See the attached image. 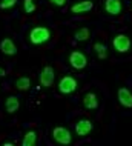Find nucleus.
Returning <instances> with one entry per match:
<instances>
[{"mask_svg": "<svg viewBox=\"0 0 132 146\" xmlns=\"http://www.w3.org/2000/svg\"><path fill=\"white\" fill-rule=\"evenodd\" d=\"M28 38L33 45H43L51 38V29L46 26H34L28 33Z\"/></svg>", "mask_w": 132, "mask_h": 146, "instance_id": "1", "label": "nucleus"}, {"mask_svg": "<svg viewBox=\"0 0 132 146\" xmlns=\"http://www.w3.org/2000/svg\"><path fill=\"white\" fill-rule=\"evenodd\" d=\"M52 139L58 145H69L72 141V135H71L69 129L63 128V126H55L52 129Z\"/></svg>", "mask_w": 132, "mask_h": 146, "instance_id": "2", "label": "nucleus"}, {"mask_svg": "<svg viewBox=\"0 0 132 146\" xmlns=\"http://www.w3.org/2000/svg\"><path fill=\"white\" fill-rule=\"evenodd\" d=\"M112 45H114V48L117 52H121V54H125V52H129L131 51V46H132V42H131V38L127 37V35L125 34H117L114 37V40H112Z\"/></svg>", "mask_w": 132, "mask_h": 146, "instance_id": "3", "label": "nucleus"}, {"mask_svg": "<svg viewBox=\"0 0 132 146\" xmlns=\"http://www.w3.org/2000/svg\"><path fill=\"white\" fill-rule=\"evenodd\" d=\"M69 65L72 66L74 69L82 71L88 66V58L82 51H72V52L69 54Z\"/></svg>", "mask_w": 132, "mask_h": 146, "instance_id": "4", "label": "nucleus"}, {"mask_svg": "<svg viewBox=\"0 0 132 146\" xmlns=\"http://www.w3.org/2000/svg\"><path fill=\"white\" fill-rule=\"evenodd\" d=\"M77 86H78V83L72 76H65L58 82V92L60 94H72L77 89Z\"/></svg>", "mask_w": 132, "mask_h": 146, "instance_id": "5", "label": "nucleus"}, {"mask_svg": "<svg viewBox=\"0 0 132 146\" xmlns=\"http://www.w3.org/2000/svg\"><path fill=\"white\" fill-rule=\"evenodd\" d=\"M54 78H55V72H54V68L49 65H46L45 68L42 69V72H40L38 76V82L40 85L43 86V88H51L54 83Z\"/></svg>", "mask_w": 132, "mask_h": 146, "instance_id": "6", "label": "nucleus"}, {"mask_svg": "<svg viewBox=\"0 0 132 146\" xmlns=\"http://www.w3.org/2000/svg\"><path fill=\"white\" fill-rule=\"evenodd\" d=\"M74 129H75V134H77L78 137H86L89 132H92L94 123L89 118H80L77 123H75Z\"/></svg>", "mask_w": 132, "mask_h": 146, "instance_id": "7", "label": "nucleus"}, {"mask_svg": "<svg viewBox=\"0 0 132 146\" xmlns=\"http://www.w3.org/2000/svg\"><path fill=\"white\" fill-rule=\"evenodd\" d=\"M105 11L109 15H120L123 11L121 0H105Z\"/></svg>", "mask_w": 132, "mask_h": 146, "instance_id": "8", "label": "nucleus"}, {"mask_svg": "<svg viewBox=\"0 0 132 146\" xmlns=\"http://www.w3.org/2000/svg\"><path fill=\"white\" fill-rule=\"evenodd\" d=\"M92 8H94V2H91V0H82V2L74 3V5L71 6V13H74V14H85V13H89Z\"/></svg>", "mask_w": 132, "mask_h": 146, "instance_id": "9", "label": "nucleus"}, {"mask_svg": "<svg viewBox=\"0 0 132 146\" xmlns=\"http://www.w3.org/2000/svg\"><path fill=\"white\" fill-rule=\"evenodd\" d=\"M117 98L120 105L125 108H132V92L127 88H120L117 92Z\"/></svg>", "mask_w": 132, "mask_h": 146, "instance_id": "10", "label": "nucleus"}, {"mask_svg": "<svg viewBox=\"0 0 132 146\" xmlns=\"http://www.w3.org/2000/svg\"><path fill=\"white\" fill-rule=\"evenodd\" d=\"M0 52L5 54V56H15L17 54V46L11 38L6 37L0 42Z\"/></svg>", "mask_w": 132, "mask_h": 146, "instance_id": "11", "label": "nucleus"}, {"mask_svg": "<svg viewBox=\"0 0 132 146\" xmlns=\"http://www.w3.org/2000/svg\"><path fill=\"white\" fill-rule=\"evenodd\" d=\"M83 106L86 109H97L98 108V98L94 92H86L83 96Z\"/></svg>", "mask_w": 132, "mask_h": 146, "instance_id": "12", "label": "nucleus"}, {"mask_svg": "<svg viewBox=\"0 0 132 146\" xmlns=\"http://www.w3.org/2000/svg\"><path fill=\"white\" fill-rule=\"evenodd\" d=\"M19 108H20V100H19L15 96H9V97L6 98V102H5V109H6L8 114L17 112Z\"/></svg>", "mask_w": 132, "mask_h": 146, "instance_id": "13", "label": "nucleus"}, {"mask_svg": "<svg viewBox=\"0 0 132 146\" xmlns=\"http://www.w3.org/2000/svg\"><path fill=\"white\" fill-rule=\"evenodd\" d=\"M15 89L17 91H22V92H25V91H29L31 88V80L28 77H19L17 80H15Z\"/></svg>", "mask_w": 132, "mask_h": 146, "instance_id": "14", "label": "nucleus"}, {"mask_svg": "<svg viewBox=\"0 0 132 146\" xmlns=\"http://www.w3.org/2000/svg\"><path fill=\"white\" fill-rule=\"evenodd\" d=\"M22 145L23 146H34V145H37V132H35V131L25 132L23 140H22Z\"/></svg>", "mask_w": 132, "mask_h": 146, "instance_id": "15", "label": "nucleus"}, {"mask_svg": "<svg viewBox=\"0 0 132 146\" xmlns=\"http://www.w3.org/2000/svg\"><path fill=\"white\" fill-rule=\"evenodd\" d=\"M89 37H91V31H89V28H86V26L78 28V29L74 33V38H75L77 42H86Z\"/></svg>", "mask_w": 132, "mask_h": 146, "instance_id": "16", "label": "nucleus"}, {"mask_svg": "<svg viewBox=\"0 0 132 146\" xmlns=\"http://www.w3.org/2000/svg\"><path fill=\"white\" fill-rule=\"evenodd\" d=\"M94 52L97 54V57L100 58V60H105V58H107V46L106 45H103V43H94Z\"/></svg>", "mask_w": 132, "mask_h": 146, "instance_id": "17", "label": "nucleus"}, {"mask_svg": "<svg viewBox=\"0 0 132 146\" xmlns=\"http://www.w3.org/2000/svg\"><path fill=\"white\" fill-rule=\"evenodd\" d=\"M35 9H37V5L34 0H23V11L26 14H34Z\"/></svg>", "mask_w": 132, "mask_h": 146, "instance_id": "18", "label": "nucleus"}, {"mask_svg": "<svg viewBox=\"0 0 132 146\" xmlns=\"http://www.w3.org/2000/svg\"><path fill=\"white\" fill-rule=\"evenodd\" d=\"M17 0H2L0 2V9H11V8L15 6Z\"/></svg>", "mask_w": 132, "mask_h": 146, "instance_id": "19", "label": "nucleus"}, {"mask_svg": "<svg viewBox=\"0 0 132 146\" xmlns=\"http://www.w3.org/2000/svg\"><path fill=\"white\" fill-rule=\"evenodd\" d=\"M52 5H55V6H63L66 3V0H49Z\"/></svg>", "mask_w": 132, "mask_h": 146, "instance_id": "20", "label": "nucleus"}, {"mask_svg": "<svg viewBox=\"0 0 132 146\" xmlns=\"http://www.w3.org/2000/svg\"><path fill=\"white\" fill-rule=\"evenodd\" d=\"M5 76H6V69L0 66V77H5Z\"/></svg>", "mask_w": 132, "mask_h": 146, "instance_id": "21", "label": "nucleus"}]
</instances>
